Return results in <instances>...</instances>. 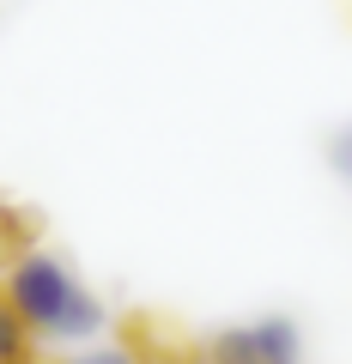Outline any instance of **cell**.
Listing matches in <instances>:
<instances>
[{
	"label": "cell",
	"mask_w": 352,
	"mask_h": 364,
	"mask_svg": "<svg viewBox=\"0 0 352 364\" xmlns=\"http://www.w3.org/2000/svg\"><path fill=\"white\" fill-rule=\"evenodd\" d=\"M6 304L31 328V340H49V346H92L104 328V304L49 249H25L6 267Z\"/></svg>",
	"instance_id": "1"
},
{
	"label": "cell",
	"mask_w": 352,
	"mask_h": 364,
	"mask_svg": "<svg viewBox=\"0 0 352 364\" xmlns=\"http://www.w3.org/2000/svg\"><path fill=\"white\" fill-rule=\"evenodd\" d=\"M201 364H304V334L292 316L231 322L201 346Z\"/></svg>",
	"instance_id": "2"
},
{
	"label": "cell",
	"mask_w": 352,
	"mask_h": 364,
	"mask_svg": "<svg viewBox=\"0 0 352 364\" xmlns=\"http://www.w3.org/2000/svg\"><path fill=\"white\" fill-rule=\"evenodd\" d=\"M0 364H37V340L18 322V310L6 304V291H0Z\"/></svg>",
	"instance_id": "3"
},
{
	"label": "cell",
	"mask_w": 352,
	"mask_h": 364,
	"mask_svg": "<svg viewBox=\"0 0 352 364\" xmlns=\"http://www.w3.org/2000/svg\"><path fill=\"white\" fill-rule=\"evenodd\" d=\"M67 364H140V352L122 346V340H92V346H79Z\"/></svg>",
	"instance_id": "4"
},
{
	"label": "cell",
	"mask_w": 352,
	"mask_h": 364,
	"mask_svg": "<svg viewBox=\"0 0 352 364\" xmlns=\"http://www.w3.org/2000/svg\"><path fill=\"white\" fill-rule=\"evenodd\" d=\"M328 164H334V176L352 188V122L334 134V140H328Z\"/></svg>",
	"instance_id": "5"
}]
</instances>
